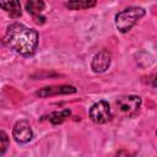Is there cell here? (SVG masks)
<instances>
[{
  "instance_id": "cell-5",
  "label": "cell",
  "mask_w": 157,
  "mask_h": 157,
  "mask_svg": "<svg viewBox=\"0 0 157 157\" xmlns=\"http://www.w3.org/2000/svg\"><path fill=\"white\" fill-rule=\"evenodd\" d=\"M12 137L18 144H27L33 137V131L31 128L29 121L22 119L15 123L12 128Z\"/></svg>"
},
{
  "instance_id": "cell-1",
  "label": "cell",
  "mask_w": 157,
  "mask_h": 157,
  "mask_svg": "<svg viewBox=\"0 0 157 157\" xmlns=\"http://www.w3.org/2000/svg\"><path fill=\"white\" fill-rule=\"evenodd\" d=\"M38 40L39 36L36 29L18 22L9 25L4 36L5 44L23 56H31L36 53L38 48Z\"/></svg>"
},
{
  "instance_id": "cell-8",
  "label": "cell",
  "mask_w": 157,
  "mask_h": 157,
  "mask_svg": "<svg viewBox=\"0 0 157 157\" xmlns=\"http://www.w3.org/2000/svg\"><path fill=\"white\" fill-rule=\"evenodd\" d=\"M0 9L6 11L12 18H17L22 15L20 0H0Z\"/></svg>"
},
{
  "instance_id": "cell-2",
  "label": "cell",
  "mask_w": 157,
  "mask_h": 157,
  "mask_svg": "<svg viewBox=\"0 0 157 157\" xmlns=\"http://www.w3.org/2000/svg\"><path fill=\"white\" fill-rule=\"evenodd\" d=\"M145 13L146 11L139 6H130L119 11L115 15V26L118 31L121 33L130 31L145 16Z\"/></svg>"
},
{
  "instance_id": "cell-10",
  "label": "cell",
  "mask_w": 157,
  "mask_h": 157,
  "mask_svg": "<svg viewBox=\"0 0 157 157\" xmlns=\"http://www.w3.org/2000/svg\"><path fill=\"white\" fill-rule=\"evenodd\" d=\"M44 9H45V4L43 0H27L26 1V10L32 16L42 15Z\"/></svg>"
},
{
  "instance_id": "cell-11",
  "label": "cell",
  "mask_w": 157,
  "mask_h": 157,
  "mask_svg": "<svg viewBox=\"0 0 157 157\" xmlns=\"http://www.w3.org/2000/svg\"><path fill=\"white\" fill-rule=\"evenodd\" d=\"M71 115V112L70 109H63L60 112H53L48 115V120L54 124V125H58V124H61L66 118H69Z\"/></svg>"
},
{
  "instance_id": "cell-4",
  "label": "cell",
  "mask_w": 157,
  "mask_h": 157,
  "mask_svg": "<svg viewBox=\"0 0 157 157\" xmlns=\"http://www.w3.org/2000/svg\"><path fill=\"white\" fill-rule=\"evenodd\" d=\"M90 118L96 124L108 123L112 119V112H110L109 103L107 101H104V99L96 102L90 108Z\"/></svg>"
},
{
  "instance_id": "cell-9",
  "label": "cell",
  "mask_w": 157,
  "mask_h": 157,
  "mask_svg": "<svg viewBox=\"0 0 157 157\" xmlns=\"http://www.w3.org/2000/svg\"><path fill=\"white\" fill-rule=\"evenodd\" d=\"M97 4V0H69L65 2V6L69 10H86L91 9Z\"/></svg>"
},
{
  "instance_id": "cell-3",
  "label": "cell",
  "mask_w": 157,
  "mask_h": 157,
  "mask_svg": "<svg viewBox=\"0 0 157 157\" xmlns=\"http://www.w3.org/2000/svg\"><path fill=\"white\" fill-rule=\"evenodd\" d=\"M141 98L139 96H135V94H129V96H123V97H119L115 102L117 104V109L126 115V117H134L137 114L140 107H141Z\"/></svg>"
},
{
  "instance_id": "cell-6",
  "label": "cell",
  "mask_w": 157,
  "mask_h": 157,
  "mask_svg": "<svg viewBox=\"0 0 157 157\" xmlns=\"http://www.w3.org/2000/svg\"><path fill=\"white\" fill-rule=\"evenodd\" d=\"M112 61V54L108 49H102L99 50L92 59L91 61V69L96 74H102L107 71Z\"/></svg>"
},
{
  "instance_id": "cell-7",
  "label": "cell",
  "mask_w": 157,
  "mask_h": 157,
  "mask_svg": "<svg viewBox=\"0 0 157 157\" xmlns=\"http://www.w3.org/2000/svg\"><path fill=\"white\" fill-rule=\"evenodd\" d=\"M76 87L70 85H59V86H48L44 88H40L36 92V96L40 98L52 97V96H59V94H72L76 93Z\"/></svg>"
},
{
  "instance_id": "cell-12",
  "label": "cell",
  "mask_w": 157,
  "mask_h": 157,
  "mask_svg": "<svg viewBox=\"0 0 157 157\" xmlns=\"http://www.w3.org/2000/svg\"><path fill=\"white\" fill-rule=\"evenodd\" d=\"M10 146V139H9V135L5 132V131H0V156H2L7 148Z\"/></svg>"
}]
</instances>
